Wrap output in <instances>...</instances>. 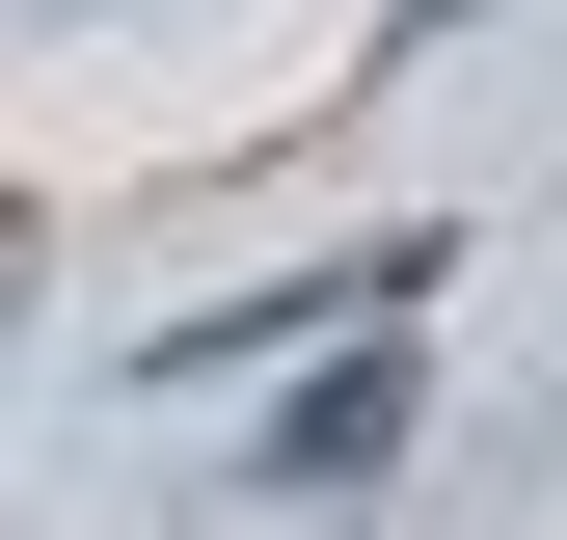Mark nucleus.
Returning <instances> with one entry per match:
<instances>
[{
	"mask_svg": "<svg viewBox=\"0 0 567 540\" xmlns=\"http://www.w3.org/2000/svg\"><path fill=\"white\" fill-rule=\"evenodd\" d=\"M379 459H405V352H351L298 433H270V487H379Z\"/></svg>",
	"mask_w": 567,
	"mask_h": 540,
	"instance_id": "obj_1",
	"label": "nucleus"
}]
</instances>
